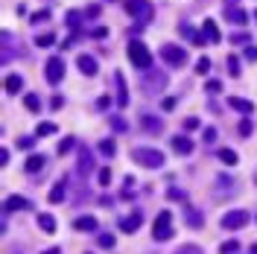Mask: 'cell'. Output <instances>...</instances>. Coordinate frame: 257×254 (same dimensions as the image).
I'll use <instances>...</instances> for the list:
<instances>
[{
  "instance_id": "6da1fadb",
  "label": "cell",
  "mask_w": 257,
  "mask_h": 254,
  "mask_svg": "<svg viewBox=\"0 0 257 254\" xmlns=\"http://www.w3.org/2000/svg\"><path fill=\"white\" fill-rule=\"evenodd\" d=\"M131 158H134V164H140V167H149V169H158V167H164V155H161L158 149L137 146V149H131Z\"/></svg>"
},
{
  "instance_id": "7a4b0ae2",
  "label": "cell",
  "mask_w": 257,
  "mask_h": 254,
  "mask_svg": "<svg viewBox=\"0 0 257 254\" xmlns=\"http://www.w3.org/2000/svg\"><path fill=\"white\" fill-rule=\"evenodd\" d=\"M128 59H131L134 67L149 70V64H152V53L146 50V44H143V41H128Z\"/></svg>"
},
{
  "instance_id": "3957f363",
  "label": "cell",
  "mask_w": 257,
  "mask_h": 254,
  "mask_svg": "<svg viewBox=\"0 0 257 254\" xmlns=\"http://www.w3.org/2000/svg\"><path fill=\"white\" fill-rule=\"evenodd\" d=\"M126 12L131 15V18H137L140 24H149L152 15H155V9H152L149 0H126Z\"/></svg>"
},
{
  "instance_id": "277c9868",
  "label": "cell",
  "mask_w": 257,
  "mask_h": 254,
  "mask_svg": "<svg viewBox=\"0 0 257 254\" xmlns=\"http://www.w3.org/2000/svg\"><path fill=\"white\" fill-rule=\"evenodd\" d=\"M152 237H155V240H170V237H172V213H170V211H161L158 213L155 228H152Z\"/></svg>"
},
{
  "instance_id": "5b68a950",
  "label": "cell",
  "mask_w": 257,
  "mask_h": 254,
  "mask_svg": "<svg viewBox=\"0 0 257 254\" xmlns=\"http://www.w3.org/2000/svg\"><path fill=\"white\" fill-rule=\"evenodd\" d=\"M161 56H164V62H170L172 67H181V64L187 62V50L184 47H175V44H164L161 47Z\"/></svg>"
},
{
  "instance_id": "8992f818",
  "label": "cell",
  "mask_w": 257,
  "mask_h": 254,
  "mask_svg": "<svg viewBox=\"0 0 257 254\" xmlns=\"http://www.w3.org/2000/svg\"><path fill=\"white\" fill-rule=\"evenodd\" d=\"M246 222H249V211H228V213L222 216L225 231H237V228H243Z\"/></svg>"
},
{
  "instance_id": "52a82bcc",
  "label": "cell",
  "mask_w": 257,
  "mask_h": 254,
  "mask_svg": "<svg viewBox=\"0 0 257 254\" xmlns=\"http://www.w3.org/2000/svg\"><path fill=\"white\" fill-rule=\"evenodd\" d=\"M62 79H64V59L53 56V59L47 62V82H50V85H59Z\"/></svg>"
},
{
  "instance_id": "ba28073f",
  "label": "cell",
  "mask_w": 257,
  "mask_h": 254,
  "mask_svg": "<svg viewBox=\"0 0 257 254\" xmlns=\"http://www.w3.org/2000/svg\"><path fill=\"white\" fill-rule=\"evenodd\" d=\"M114 82H117V105H120V108H126V105H128V88H126V79H123V73H120V70L114 73Z\"/></svg>"
},
{
  "instance_id": "9c48e42d",
  "label": "cell",
  "mask_w": 257,
  "mask_h": 254,
  "mask_svg": "<svg viewBox=\"0 0 257 254\" xmlns=\"http://www.w3.org/2000/svg\"><path fill=\"white\" fill-rule=\"evenodd\" d=\"M228 105H231L234 111H240V114H252V111H255V102H249V99H243V96H228Z\"/></svg>"
},
{
  "instance_id": "30bf717a",
  "label": "cell",
  "mask_w": 257,
  "mask_h": 254,
  "mask_svg": "<svg viewBox=\"0 0 257 254\" xmlns=\"http://www.w3.org/2000/svg\"><path fill=\"white\" fill-rule=\"evenodd\" d=\"M30 208V202L24 199V196H9L6 199V205H3V211L6 213H15V211H27Z\"/></svg>"
},
{
  "instance_id": "8fae6325",
  "label": "cell",
  "mask_w": 257,
  "mask_h": 254,
  "mask_svg": "<svg viewBox=\"0 0 257 254\" xmlns=\"http://www.w3.org/2000/svg\"><path fill=\"white\" fill-rule=\"evenodd\" d=\"M76 64H79V70H82L85 76H96V59L94 56H85V53H82V56L76 59Z\"/></svg>"
},
{
  "instance_id": "7c38bea8",
  "label": "cell",
  "mask_w": 257,
  "mask_h": 254,
  "mask_svg": "<svg viewBox=\"0 0 257 254\" xmlns=\"http://www.w3.org/2000/svg\"><path fill=\"white\" fill-rule=\"evenodd\" d=\"M172 149H175L178 155H190V152H193V140H190V137L175 134V137H172Z\"/></svg>"
},
{
  "instance_id": "4fadbf2b",
  "label": "cell",
  "mask_w": 257,
  "mask_h": 254,
  "mask_svg": "<svg viewBox=\"0 0 257 254\" xmlns=\"http://www.w3.org/2000/svg\"><path fill=\"white\" fill-rule=\"evenodd\" d=\"M202 35H205V38H208L211 44H216V41H219V30H216V21H211V18H208V21L202 24Z\"/></svg>"
},
{
  "instance_id": "5bb4252c",
  "label": "cell",
  "mask_w": 257,
  "mask_h": 254,
  "mask_svg": "<svg viewBox=\"0 0 257 254\" xmlns=\"http://www.w3.org/2000/svg\"><path fill=\"white\" fill-rule=\"evenodd\" d=\"M143 225V213H131V216H126L123 222H120V228L126 231V234H131V231H137Z\"/></svg>"
},
{
  "instance_id": "9a60e30c",
  "label": "cell",
  "mask_w": 257,
  "mask_h": 254,
  "mask_svg": "<svg viewBox=\"0 0 257 254\" xmlns=\"http://www.w3.org/2000/svg\"><path fill=\"white\" fill-rule=\"evenodd\" d=\"M225 18L234 21V24H246V21H249V15H246L243 9H237V6H225Z\"/></svg>"
},
{
  "instance_id": "2e32d148",
  "label": "cell",
  "mask_w": 257,
  "mask_h": 254,
  "mask_svg": "<svg viewBox=\"0 0 257 254\" xmlns=\"http://www.w3.org/2000/svg\"><path fill=\"white\" fill-rule=\"evenodd\" d=\"M3 88H6V94H18V91L24 88V79H21L18 73H12V76H6V82H3Z\"/></svg>"
},
{
  "instance_id": "e0dca14e",
  "label": "cell",
  "mask_w": 257,
  "mask_h": 254,
  "mask_svg": "<svg viewBox=\"0 0 257 254\" xmlns=\"http://www.w3.org/2000/svg\"><path fill=\"white\" fill-rule=\"evenodd\" d=\"M91 167H94V158H91V152L82 146V149H79V172L85 175V172H91Z\"/></svg>"
},
{
  "instance_id": "ac0fdd59",
  "label": "cell",
  "mask_w": 257,
  "mask_h": 254,
  "mask_svg": "<svg viewBox=\"0 0 257 254\" xmlns=\"http://www.w3.org/2000/svg\"><path fill=\"white\" fill-rule=\"evenodd\" d=\"M164 85H167V76H164V73H158V76H149V79L143 82V88H146V91H161Z\"/></svg>"
},
{
  "instance_id": "d6986e66",
  "label": "cell",
  "mask_w": 257,
  "mask_h": 254,
  "mask_svg": "<svg viewBox=\"0 0 257 254\" xmlns=\"http://www.w3.org/2000/svg\"><path fill=\"white\" fill-rule=\"evenodd\" d=\"M44 164H47V158H44V155H30L24 167H27V172H38V169H44Z\"/></svg>"
},
{
  "instance_id": "ffe728a7",
  "label": "cell",
  "mask_w": 257,
  "mask_h": 254,
  "mask_svg": "<svg viewBox=\"0 0 257 254\" xmlns=\"http://www.w3.org/2000/svg\"><path fill=\"white\" fill-rule=\"evenodd\" d=\"M64 196H67V184H64V181H59V184H56V187L50 190V196H47V199H50L53 205H59V202H62Z\"/></svg>"
},
{
  "instance_id": "44dd1931",
  "label": "cell",
  "mask_w": 257,
  "mask_h": 254,
  "mask_svg": "<svg viewBox=\"0 0 257 254\" xmlns=\"http://www.w3.org/2000/svg\"><path fill=\"white\" fill-rule=\"evenodd\" d=\"M73 228H76V231H96V219L94 216H79V219L73 222Z\"/></svg>"
},
{
  "instance_id": "7402d4cb",
  "label": "cell",
  "mask_w": 257,
  "mask_h": 254,
  "mask_svg": "<svg viewBox=\"0 0 257 254\" xmlns=\"http://www.w3.org/2000/svg\"><path fill=\"white\" fill-rule=\"evenodd\" d=\"M38 225H41L47 234H53V231H56V219H53L50 213H41V216H38Z\"/></svg>"
},
{
  "instance_id": "603a6c76",
  "label": "cell",
  "mask_w": 257,
  "mask_h": 254,
  "mask_svg": "<svg viewBox=\"0 0 257 254\" xmlns=\"http://www.w3.org/2000/svg\"><path fill=\"white\" fill-rule=\"evenodd\" d=\"M225 67H228V73H231L234 79L240 76V62H237V56H228V59H225Z\"/></svg>"
},
{
  "instance_id": "cb8c5ba5",
  "label": "cell",
  "mask_w": 257,
  "mask_h": 254,
  "mask_svg": "<svg viewBox=\"0 0 257 254\" xmlns=\"http://www.w3.org/2000/svg\"><path fill=\"white\" fill-rule=\"evenodd\" d=\"M24 105H27L30 111H41V99H38L35 94H27V96H24Z\"/></svg>"
},
{
  "instance_id": "d4e9b609",
  "label": "cell",
  "mask_w": 257,
  "mask_h": 254,
  "mask_svg": "<svg viewBox=\"0 0 257 254\" xmlns=\"http://www.w3.org/2000/svg\"><path fill=\"white\" fill-rule=\"evenodd\" d=\"M219 161L231 167V164H237V152H234V149H219Z\"/></svg>"
},
{
  "instance_id": "484cf974",
  "label": "cell",
  "mask_w": 257,
  "mask_h": 254,
  "mask_svg": "<svg viewBox=\"0 0 257 254\" xmlns=\"http://www.w3.org/2000/svg\"><path fill=\"white\" fill-rule=\"evenodd\" d=\"M99 152H102V155H108V158H111V155H114V152H117V143H114V140H102V143H99Z\"/></svg>"
},
{
  "instance_id": "4316f807",
  "label": "cell",
  "mask_w": 257,
  "mask_h": 254,
  "mask_svg": "<svg viewBox=\"0 0 257 254\" xmlns=\"http://www.w3.org/2000/svg\"><path fill=\"white\" fill-rule=\"evenodd\" d=\"M53 41H56V35H53V32H44V35H38V38H35V44H38V47H50Z\"/></svg>"
},
{
  "instance_id": "83f0119b",
  "label": "cell",
  "mask_w": 257,
  "mask_h": 254,
  "mask_svg": "<svg viewBox=\"0 0 257 254\" xmlns=\"http://www.w3.org/2000/svg\"><path fill=\"white\" fill-rule=\"evenodd\" d=\"M143 126L149 131H161V120H152V114H143Z\"/></svg>"
},
{
  "instance_id": "f1b7e54d",
  "label": "cell",
  "mask_w": 257,
  "mask_h": 254,
  "mask_svg": "<svg viewBox=\"0 0 257 254\" xmlns=\"http://www.w3.org/2000/svg\"><path fill=\"white\" fill-rule=\"evenodd\" d=\"M208 70H211V59H208V56H202V59L196 62V73H202V76H205Z\"/></svg>"
},
{
  "instance_id": "f546056e",
  "label": "cell",
  "mask_w": 257,
  "mask_h": 254,
  "mask_svg": "<svg viewBox=\"0 0 257 254\" xmlns=\"http://www.w3.org/2000/svg\"><path fill=\"white\" fill-rule=\"evenodd\" d=\"M99 246L102 249H114V234H99Z\"/></svg>"
},
{
  "instance_id": "4dcf8cb0",
  "label": "cell",
  "mask_w": 257,
  "mask_h": 254,
  "mask_svg": "<svg viewBox=\"0 0 257 254\" xmlns=\"http://www.w3.org/2000/svg\"><path fill=\"white\" fill-rule=\"evenodd\" d=\"M53 131H56L53 123H38V128H35V134H38V137H41V134H53Z\"/></svg>"
},
{
  "instance_id": "1f68e13d",
  "label": "cell",
  "mask_w": 257,
  "mask_h": 254,
  "mask_svg": "<svg viewBox=\"0 0 257 254\" xmlns=\"http://www.w3.org/2000/svg\"><path fill=\"white\" fill-rule=\"evenodd\" d=\"M79 18H82L79 12H67V27H70V30H76V27H79Z\"/></svg>"
},
{
  "instance_id": "d6a6232c",
  "label": "cell",
  "mask_w": 257,
  "mask_h": 254,
  "mask_svg": "<svg viewBox=\"0 0 257 254\" xmlns=\"http://www.w3.org/2000/svg\"><path fill=\"white\" fill-rule=\"evenodd\" d=\"M252 120H249V117H246V120H243V123H240V134H243V137H249V134H252Z\"/></svg>"
},
{
  "instance_id": "836d02e7",
  "label": "cell",
  "mask_w": 257,
  "mask_h": 254,
  "mask_svg": "<svg viewBox=\"0 0 257 254\" xmlns=\"http://www.w3.org/2000/svg\"><path fill=\"white\" fill-rule=\"evenodd\" d=\"M73 149V137H64L62 143H59V155H64V152H70Z\"/></svg>"
},
{
  "instance_id": "e575fe53",
  "label": "cell",
  "mask_w": 257,
  "mask_h": 254,
  "mask_svg": "<svg viewBox=\"0 0 257 254\" xmlns=\"http://www.w3.org/2000/svg\"><path fill=\"white\" fill-rule=\"evenodd\" d=\"M205 88H208L211 94H219V91H222V82H219V79H211V82H208Z\"/></svg>"
},
{
  "instance_id": "d590c367",
  "label": "cell",
  "mask_w": 257,
  "mask_h": 254,
  "mask_svg": "<svg viewBox=\"0 0 257 254\" xmlns=\"http://www.w3.org/2000/svg\"><path fill=\"white\" fill-rule=\"evenodd\" d=\"M99 184L105 187V184H111V169L105 167V169H99Z\"/></svg>"
},
{
  "instance_id": "8d00e7d4",
  "label": "cell",
  "mask_w": 257,
  "mask_h": 254,
  "mask_svg": "<svg viewBox=\"0 0 257 254\" xmlns=\"http://www.w3.org/2000/svg\"><path fill=\"white\" fill-rule=\"evenodd\" d=\"M243 56H246V59H249V62H257V47H255V44H249V47H246V53H243Z\"/></svg>"
},
{
  "instance_id": "74e56055",
  "label": "cell",
  "mask_w": 257,
  "mask_h": 254,
  "mask_svg": "<svg viewBox=\"0 0 257 254\" xmlns=\"http://www.w3.org/2000/svg\"><path fill=\"white\" fill-rule=\"evenodd\" d=\"M111 126L117 128V131H126V120L123 117H111Z\"/></svg>"
},
{
  "instance_id": "f35d334b",
  "label": "cell",
  "mask_w": 257,
  "mask_h": 254,
  "mask_svg": "<svg viewBox=\"0 0 257 254\" xmlns=\"http://www.w3.org/2000/svg\"><path fill=\"white\" fill-rule=\"evenodd\" d=\"M222 254H228V252H237V240H228V243H222V249H219Z\"/></svg>"
},
{
  "instance_id": "ab89813d",
  "label": "cell",
  "mask_w": 257,
  "mask_h": 254,
  "mask_svg": "<svg viewBox=\"0 0 257 254\" xmlns=\"http://www.w3.org/2000/svg\"><path fill=\"white\" fill-rule=\"evenodd\" d=\"M47 18H50V12H47V9H41V12H35V15H32V21H35V24H41V21H47Z\"/></svg>"
},
{
  "instance_id": "60d3db41",
  "label": "cell",
  "mask_w": 257,
  "mask_h": 254,
  "mask_svg": "<svg viewBox=\"0 0 257 254\" xmlns=\"http://www.w3.org/2000/svg\"><path fill=\"white\" fill-rule=\"evenodd\" d=\"M216 140V128L211 126V128H205V143H214Z\"/></svg>"
},
{
  "instance_id": "b9f144b4",
  "label": "cell",
  "mask_w": 257,
  "mask_h": 254,
  "mask_svg": "<svg viewBox=\"0 0 257 254\" xmlns=\"http://www.w3.org/2000/svg\"><path fill=\"white\" fill-rule=\"evenodd\" d=\"M187 219H190V225H202V216H199V213H196V211H187Z\"/></svg>"
},
{
  "instance_id": "7bdbcfd3",
  "label": "cell",
  "mask_w": 257,
  "mask_h": 254,
  "mask_svg": "<svg viewBox=\"0 0 257 254\" xmlns=\"http://www.w3.org/2000/svg\"><path fill=\"white\" fill-rule=\"evenodd\" d=\"M18 146H21V149H32V146H35V140H32V137H21V140H18Z\"/></svg>"
},
{
  "instance_id": "ee69618b",
  "label": "cell",
  "mask_w": 257,
  "mask_h": 254,
  "mask_svg": "<svg viewBox=\"0 0 257 254\" xmlns=\"http://www.w3.org/2000/svg\"><path fill=\"white\" fill-rule=\"evenodd\" d=\"M184 128H199V120H196V117H187V120H184Z\"/></svg>"
},
{
  "instance_id": "f6af8a7d",
  "label": "cell",
  "mask_w": 257,
  "mask_h": 254,
  "mask_svg": "<svg viewBox=\"0 0 257 254\" xmlns=\"http://www.w3.org/2000/svg\"><path fill=\"white\" fill-rule=\"evenodd\" d=\"M85 15H88V18H96V15H99V6H88Z\"/></svg>"
},
{
  "instance_id": "bcb514c9",
  "label": "cell",
  "mask_w": 257,
  "mask_h": 254,
  "mask_svg": "<svg viewBox=\"0 0 257 254\" xmlns=\"http://www.w3.org/2000/svg\"><path fill=\"white\" fill-rule=\"evenodd\" d=\"M108 102H111V96H99V99H96L99 108H108Z\"/></svg>"
},
{
  "instance_id": "7dc6e473",
  "label": "cell",
  "mask_w": 257,
  "mask_h": 254,
  "mask_svg": "<svg viewBox=\"0 0 257 254\" xmlns=\"http://www.w3.org/2000/svg\"><path fill=\"white\" fill-rule=\"evenodd\" d=\"M164 108H167V111L175 108V96H167V99H164Z\"/></svg>"
},
{
  "instance_id": "c3c4849f",
  "label": "cell",
  "mask_w": 257,
  "mask_h": 254,
  "mask_svg": "<svg viewBox=\"0 0 257 254\" xmlns=\"http://www.w3.org/2000/svg\"><path fill=\"white\" fill-rule=\"evenodd\" d=\"M170 199H184V190H175V187H172V190H170Z\"/></svg>"
},
{
  "instance_id": "681fc988",
  "label": "cell",
  "mask_w": 257,
  "mask_h": 254,
  "mask_svg": "<svg viewBox=\"0 0 257 254\" xmlns=\"http://www.w3.org/2000/svg\"><path fill=\"white\" fill-rule=\"evenodd\" d=\"M105 32H108V30H105V27H96V30H94V38H102Z\"/></svg>"
},
{
  "instance_id": "f907efd6",
  "label": "cell",
  "mask_w": 257,
  "mask_h": 254,
  "mask_svg": "<svg viewBox=\"0 0 257 254\" xmlns=\"http://www.w3.org/2000/svg\"><path fill=\"white\" fill-rule=\"evenodd\" d=\"M41 254H59V249H47V252H41Z\"/></svg>"
},
{
  "instance_id": "816d5d0a",
  "label": "cell",
  "mask_w": 257,
  "mask_h": 254,
  "mask_svg": "<svg viewBox=\"0 0 257 254\" xmlns=\"http://www.w3.org/2000/svg\"><path fill=\"white\" fill-rule=\"evenodd\" d=\"M234 3H237V0H228V3H225V6H234Z\"/></svg>"
},
{
  "instance_id": "f5cc1de1",
  "label": "cell",
  "mask_w": 257,
  "mask_h": 254,
  "mask_svg": "<svg viewBox=\"0 0 257 254\" xmlns=\"http://www.w3.org/2000/svg\"><path fill=\"white\" fill-rule=\"evenodd\" d=\"M252 254H257V246H255V249H252Z\"/></svg>"
},
{
  "instance_id": "db71d44e",
  "label": "cell",
  "mask_w": 257,
  "mask_h": 254,
  "mask_svg": "<svg viewBox=\"0 0 257 254\" xmlns=\"http://www.w3.org/2000/svg\"><path fill=\"white\" fill-rule=\"evenodd\" d=\"M255 21H257V12H255Z\"/></svg>"
}]
</instances>
